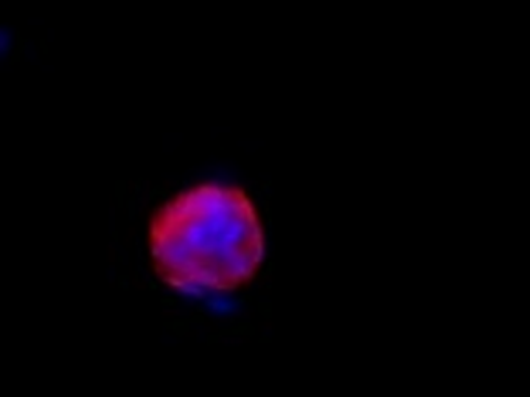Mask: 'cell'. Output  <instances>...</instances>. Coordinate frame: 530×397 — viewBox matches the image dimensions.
Segmentation results:
<instances>
[{
	"mask_svg": "<svg viewBox=\"0 0 530 397\" xmlns=\"http://www.w3.org/2000/svg\"><path fill=\"white\" fill-rule=\"evenodd\" d=\"M154 275L176 289L232 292L257 276L264 236L257 208L240 188L202 183L159 205L150 221Z\"/></svg>",
	"mask_w": 530,
	"mask_h": 397,
	"instance_id": "6da1fadb",
	"label": "cell"
}]
</instances>
